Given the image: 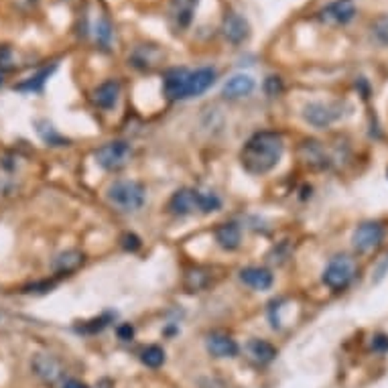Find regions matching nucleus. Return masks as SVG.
I'll list each match as a JSON object with an SVG mask.
<instances>
[{
    "label": "nucleus",
    "mask_w": 388,
    "mask_h": 388,
    "mask_svg": "<svg viewBox=\"0 0 388 388\" xmlns=\"http://www.w3.org/2000/svg\"><path fill=\"white\" fill-rule=\"evenodd\" d=\"M283 151H285L283 136L273 130H262V132H257L252 139H248V143L240 153V161L250 175H264L279 165Z\"/></svg>",
    "instance_id": "f257e3e1"
},
{
    "label": "nucleus",
    "mask_w": 388,
    "mask_h": 388,
    "mask_svg": "<svg viewBox=\"0 0 388 388\" xmlns=\"http://www.w3.org/2000/svg\"><path fill=\"white\" fill-rule=\"evenodd\" d=\"M220 198L210 191H195V189H179L169 200V210L175 216H189V214H212L220 210Z\"/></svg>",
    "instance_id": "f03ea898"
},
{
    "label": "nucleus",
    "mask_w": 388,
    "mask_h": 388,
    "mask_svg": "<svg viewBox=\"0 0 388 388\" xmlns=\"http://www.w3.org/2000/svg\"><path fill=\"white\" fill-rule=\"evenodd\" d=\"M108 200L122 212H134L144 203V187L136 181H116L108 189Z\"/></svg>",
    "instance_id": "7ed1b4c3"
},
{
    "label": "nucleus",
    "mask_w": 388,
    "mask_h": 388,
    "mask_svg": "<svg viewBox=\"0 0 388 388\" xmlns=\"http://www.w3.org/2000/svg\"><path fill=\"white\" fill-rule=\"evenodd\" d=\"M354 276H356V262H354V259H350L345 254H340V257L331 259L328 269L323 271V283L331 291H344L354 281Z\"/></svg>",
    "instance_id": "20e7f679"
},
{
    "label": "nucleus",
    "mask_w": 388,
    "mask_h": 388,
    "mask_svg": "<svg viewBox=\"0 0 388 388\" xmlns=\"http://www.w3.org/2000/svg\"><path fill=\"white\" fill-rule=\"evenodd\" d=\"M130 157H132V151H130V146L124 141H114V143L104 144L96 153L98 165L104 167L106 171H120L122 167L129 165Z\"/></svg>",
    "instance_id": "39448f33"
},
{
    "label": "nucleus",
    "mask_w": 388,
    "mask_h": 388,
    "mask_svg": "<svg viewBox=\"0 0 388 388\" xmlns=\"http://www.w3.org/2000/svg\"><path fill=\"white\" fill-rule=\"evenodd\" d=\"M303 118L316 129H328L335 120L342 118V104H321V102L307 104L303 110Z\"/></svg>",
    "instance_id": "423d86ee"
},
{
    "label": "nucleus",
    "mask_w": 388,
    "mask_h": 388,
    "mask_svg": "<svg viewBox=\"0 0 388 388\" xmlns=\"http://www.w3.org/2000/svg\"><path fill=\"white\" fill-rule=\"evenodd\" d=\"M382 240H384V226L380 222H366V224L358 226L352 236L354 250H358L362 254L378 248L382 244Z\"/></svg>",
    "instance_id": "0eeeda50"
},
{
    "label": "nucleus",
    "mask_w": 388,
    "mask_h": 388,
    "mask_svg": "<svg viewBox=\"0 0 388 388\" xmlns=\"http://www.w3.org/2000/svg\"><path fill=\"white\" fill-rule=\"evenodd\" d=\"M317 16L321 23L331 25V27L347 25L356 16V4H354V0H333L330 4H325Z\"/></svg>",
    "instance_id": "6e6552de"
},
{
    "label": "nucleus",
    "mask_w": 388,
    "mask_h": 388,
    "mask_svg": "<svg viewBox=\"0 0 388 388\" xmlns=\"http://www.w3.org/2000/svg\"><path fill=\"white\" fill-rule=\"evenodd\" d=\"M189 73L185 68H173L165 73L163 92L169 100H185L189 90Z\"/></svg>",
    "instance_id": "1a4fd4ad"
},
{
    "label": "nucleus",
    "mask_w": 388,
    "mask_h": 388,
    "mask_svg": "<svg viewBox=\"0 0 388 388\" xmlns=\"http://www.w3.org/2000/svg\"><path fill=\"white\" fill-rule=\"evenodd\" d=\"M205 345H208V352L216 358H234L238 354V344L228 333H222V331L210 333L205 340Z\"/></svg>",
    "instance_id": "9d476101"
},
{
    "label": "nucleus",
    "mask_w": 388,
    "mask_h": 388,
    "mask_svg": "<svg viewBox=\"0 0 388 388\" xmlns=\"http://www.w3.org/2000/svg\"><path fill=\"white\" fill-rule=\"evenodd\" d=\"M33 370L47 384H55L61 378V364L49 354H37L33 358Z\"/></svg>",
    "instance_id": "9b49d317"
},
{
    "label": "nucleus",
    "mask_w": 388,
    "mask_h": 388,
    "mask_svg": "<svg viewBox=\"0 0 388 388\" xmlns=\"http://www.w3.org/2000/svg\"><path fill=\"white\" fill-rule=\"evenodd\" d=\"M216 84V72L212 68H200L195 72L189 73V90H187V98H195L202 96L203 92H208L210 87Z\"/></svg>",
    "instance_id": "f8f14e48"
},
{
    "label": "nucleus",
    "mask_w": 388,
    "mask_h": 388,
    "mask_svg": "<svg viewBox=\"0 0 388 388\" xmlns=\"http://www.w3.org/2000/svg\"><path fill=\"white\" fill-rule=\"evenodd\" d=\"M224 37L230 41V43L238 45L244 41L246 37H248V33H250V27H248V23H246L244 18L240 15H236V13H232L224 18Z\"/></svg>",
    "instance_id": "ddd939ff"
},
{
    "label": "nucleus",
    "mask_w": 388,
    "mask_h": 388,
    "mask_svg": "<svg viewBox=\"0 0 388 388\" xmlns=\"http://www.w3.org/2000/svg\"><path fill=\"white\" fill-rule=\"evenodd\" d=\"M118 96H120V84L116 80H108L94 90V104L102 110H110L118 102Z\"/></svg>",
    "instance_id": "4468645a"
},
{
    "label": "nucleus",
    "mask_w": 388,
    "mask_h": 388,
    "mask_svg": "<svg viewBox=\"0 0 388 388\" xmlns=\"http://www.w3.org/2000/svg\"><path fill=\"white\" fill-rule=\"evenodd\" d=\"M240 281L250 289H257V291H266V289L273 287V274H271V271L260 269V266L244 269L240 273Z\"/></svg>",
    "instance_id": "2eb2a0df"
},
{
    "label": "nucleus",
    "mask_w": 388,
    "mask_h": 388,
    "mask_svg": "<svg viewBox=\"0 0 388 388\" xmlns=\"http://www.w3.org/2000/svg\"><path fill=\"white\" fill-rule=\"evenodd\" d=\"M254 90V80L250 75L244 73H238V75H232L230 80L224 84V96L236 100V98H244L250 92Z\"/></svg>",
    "instance_id": "dca6fc26"
},
{
    "label": "nucleus",
    "mask_w": 388,
    "mask_h": 388,
    "mask_svg": "<svg viewBox=\"0 0 388 388\" xmlns=\"http://www.w3.org/2000/svg\"><path fill=\"white\" fill-rule=\"evenodd\" d=\"M198 6V0H173L171 18L179 29H185L193 18V11Z\"/></svg>",
    "instance_id": "f3484780"
},
{
    "label": "nucleus",
    "mask_w": 388,
    "mask_h": 388,
    "mask_svg": "<svg viewBox=\"0 0 388 388\" xmlns=\"http://www.w3.org/2000/svg\"><path fill=\"white\" fill-rule=\"evenodd\" d=\"M240 240H242V232L236 224H224L216 230V242L224 250H236L240 246Z\"/></svg>",
    "instance_id": "a211bd4d"
},
{
    "label": "nucleus",
    "mask_w": 388,
    "mask_h": 388,
    "mask_svg": "<svg viewBox=\"0 0 388 388\" xmlns=\"http://www.w3.org/2000/svg\"><path fill=\"white\" fill-rule=\"evenodd\" d=\"M301 153H303V158H305L309 165L319 167V169H321V167H328V163H330L325 149H323L319 143H316V141H307V143H303Z\"/></svg>",
    "instance_id": "6ab92c4d"
},
{
    "label": "nucleus",
    "mask_w": 388,
    "mask_h": 388,
    "mask_svg": "<svg viewBox=\"0 0 388 388\" xmlns=\"http://www.w3.org/2000/svg\"><path fill=\"white\" fill-rule=\"evenodd\" d=\"M248 356L257 364H269L276 358V350H274L273 344H269L264 340H252L248 344Z\"/></svg>",
    "instance_id": "aec40b11"
},
{
    "label": "nucleus",
    "mask_w": 388,
    "mask_h": 388,
    "mask_svg": "<svg viewBox=\"0 0 388 388\" xmlns=\"http://www.w3.org/2000/svg\"><path fill=\"white\" fill-rule=\"evenodd\" d=\"M82 262H84V254L77 252V250H70V252L59 254L58 259H55V262H53V269H55V273L68 274L73 273Z\"/></svg>",
    "instance_id": "412c9836"
},
{
    "label": "nucleus",
    "mask_w": 388,
    "mask_h": 388,
    "mask_svg": "<svg viewBox=\"0 0 388 388\" xmlns=\"http://www.w3.org/2000/svg\"><path fill=\"white\" fill-rule=\"evenodd\" d=\"M141 360H143L144 366H149V368H158V366L165 364V352L158 345H149V347L143 350Z\"/></svg>",
    "instance_id": "4be33fe9"
},
{
    "label": "nucleus",
    "mask_w": 388,
    "mask_h": 388,
    "mask_svg": "<svg viewBox=\"0 0 388 388\" xmlns=\"http://www.w3.org/2000/svg\"><path fill=\"white\" fill-rule=\"evenodd\" d=\"M55 70V65H51V68H45V70H41V72L37 73V75H33V77H29L27 82H23V84H18L16 86V90H21V92H37V90H41L45 84V80L49 77V73Z\"/></svg>",
    "instance_id": "5701e85b"
},
{
    "label": "nucleus",
    "mask_w": 388,
    "mask_h": 388,
    "mask_svg": "<svg viewBox=\"0 0 388 388\" xmlns=\"http://www.w3.org/2000/svg\"><path fill=\"white\" fill-rule=\"evenodd\" d=\"M372 35L376 41L388 47V15H380L372 23Z\"/></svg>",
    "instance_id": "b1692460"
},
{
    "label": "nucleus",
    "mask_w": 388,
    "mask_h": 388,
    "mask_svg": "<svg viewBox=\"0 0 388 388\" xmlns=\"http://www.w3.org/2000/svg\"><path fill=\"white\" fill-rule=\"evenodd\" d=\"M372 350H374V352H380V354L388 352V338H387V335H376V338L372 340Z\"/></svg>",
    "instance_id": "393cba45"
},
{
    "label": "nucleus",
    "mask_w": 388,
    "mask_h": 388,
    "mask_svg": "<svg viewBox=\"0 0 388 388\" xmlns=\"http://www.w3.org/2000/svg\"><path fill=\"white\" fill-rule=\"evenodd\" d=\"M266 92L269 94H279L281 92V80L279 77H269V82H266Z\"/></svg>",
    "instance_id": "a878e982"
},
{
    "label": "nucleus",
    "mask_w": 388,
    "mask_h": 388,
    "mask_svg": "<svg viewBox=\"0 0 388 388\" xmlns=\"http://www.w3.org/2000/svg\"><path fill=\"white\" fill-rule=\"evenodd\" d=\"M122 240H124V248H129V250H136V248L141 246V240H139L136 236H132V234H130V236H124Z\"/></svg>",
    "instance_id": "bb28decb"
},
{
    "label": "nucleus",
    "mask_w": 388,
    "mask_h": 388,
    "mask_svg": "<svg viewBox=\"0 0 388 388\" xmlns=\"http://www.w3.org/2000/svg\"><path fill=\"white\" fill-rule=\"evenodd\" d=\"M118 333H120V338H122V340H130V335H132V328H130V325H124V328L118 331Z\"/></svg>",
    "instance_id": "cd10ccee"
},
{
    "label": "nucleus",
    "mask_w": 388,
    "mask_h": 388,
    "mask_svg": "<svg viewBox=\"0 0 388 388\" xmlns=\"http://www.w3.org/2000/svg\"><path fill=\"white\" fill-rule=\"evenodd\" d=\"M63 388H87L86 384H82V382H77V380H68Z\"/></svg>",
    "instance_id": "c85d7f7f"
}]
</instances>
